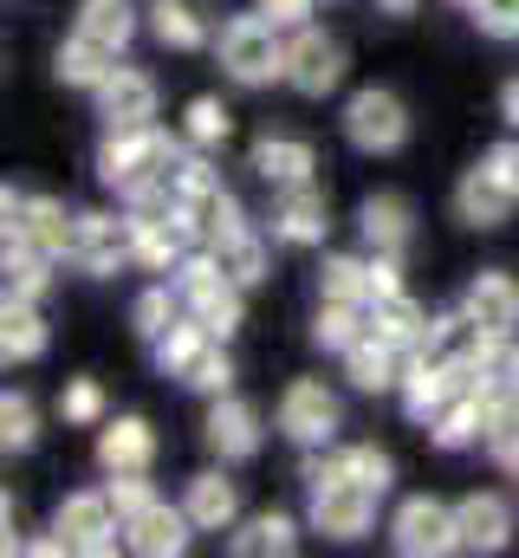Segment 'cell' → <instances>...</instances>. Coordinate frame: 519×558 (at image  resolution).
Returning a JSON list of instances; mask_svg holds the SVG:
<instances>
[{
  "instance_id": "cell-3",
  "label": "cell",
  "mask_w": 519,
  "mask_h": 558,
  "mask_svg": "<svg viewBox=\"0 0 519 558\" xmlns=\"http://www.w3.org/2000/svg\"><path fill=\"white\" fill-rule=\"evenodd\" d=\"M182 162V143L169 137V131H156V124H136V131H105L98 143V182L105 189H143V182H156V175H169Z\"/></svg>"
},
{
  "instance_id": "cell-6",
  "label": "cell",
  "mask_w": 519,
  "mask_h": 558,
  "mask_svg": "<svg viewBox=\"0 0 519 558\" xmlns=\"http://www.w3.org/2000/svg\"><path fill=\"white\" fill-rule=\"evenodd\" d=\"M72 267L92 279H111L118 267H136V215H111V208H92L79 215V247H72Z\"/></svg>"
},
{
  "instance_id": "cell-27",
  "label": "cell",
  "mask_w": 519,
  "mask_h": 558,
  "mask_svg": "<svg viewBox=\"0 0 519 558\" xmlns=\"http://www.w3.org/2000/svg\"><path fill=\"white\" fill-rule=\"evenodd\" d=\"M312 169H318L312 143H299V137H260L254 143V175H260V182H273V189L312 182Z\"/></svg>"
},
{
  "instance_id": "cell-32",
  "label": "cell",
  "mask_w": 519,
  "mask_h": 558,
  "mask_svg": "<svg viewBox=\"0 0 519 558\" xmlns=\"http://www.w3.org/2000/svg\"><path fill=\"white\" fill-rule=\"evenodd\" d=\"M79 33H92V39H105V46L124 52L130 33H136V7L130 0H85L79 7Z\"/></svg>"
},
{
  "instance_id": "cell-4",
  "label": "cell",
  "mask_w": 519,
  "mask_h": 558,
  "mask_svg": "<svg viewBox=\"0 0 519 558\" xmlns=\"http://www.w3.org/2000/svg\"><path fill=\"white\" fill-rule=\"evenodd\" d=\"M215 52H221V72L234 85H254L260 92V85L286 78V39H279V20H266V13H234L221 26Z\"/></svg>"
},
{
  "instance_id": "cell-26",
  "label": "cell",
  "mask_w": 519,
  "mask_h": 558,
  "mask_svg": "<svg viewBox=\"0 0 519 558\" xmlns=\"http://www.w3.org/2000/svg\"><path fill=\"white\" fill-rule=\"evenodd\" d=\"M46 318H39V305L33 299H7L0 305V357L7 364H33V357H46Z\"/></svg>"
},
{
  "instance_id": "cell-10",
  "label": "cell",
  "mask_w": 519,
  "mask_h": 558,
  "mask_svg": "<svg viewBox=\"0 0 519 558\" xmlns=\"http://www.w3.org/2000/svg\"><path fill=\"white\" fill-rule=\"evenodd\" d=\"M389 546H396L402 558L455 553V507H442V500H429V494L402 500L396 520H389Z\"/></svg>"
},
{
  "instance_id": "cell-30",
  "label": "cell",
  "mask_w": 519,
  "mask_h": 558,
  "mask_svg": "<svg viewBox=\"0 0 519 558\" xmlns=\"http://www.w3.org/2000/svg\"><path fill=\"white\" fill-rule=\"evenodd\" d=\"M312 338L325 344V351H351V344H364L371 338V305L364 299H325L318 305V325H312Z\"/></svg>"
},
{
  "instance_id": "cell-34",
  "label": "cell",
  "mask_w": 519,
  "mask_h": 558,
  "mask_svg": "<svg viewBox=\"0 0 519 558\" xmlns=\"http://www.w3.org/2000/svg\"><path fill=\"white\" fill-rule=\"evenodd\" d=\"M182 312H189V305H182V292H176V286H149V292L130 305V325H136V338H149V344H156Z\"/></svg>"
},
{
  "instance_id": "cell-33",
  "label": "cell",
  "mask_w": 519,
  "mask_h": 558,
  "mask_svg": "<svg viewBox=\"0 0 519 558\" xmlns=\"http://www.w3.org/2000/svg\"><path fill=\"white\" fill-rule=\"evenodd\" d=\"M52 267L59 260H46L39 247H7V299H46V286H52Z\"/></svg>"
},
{
  "instance_id": "cell-40",
  "label": "cell",
  "mask_w": 519,
  "mask_h": 558,
  "mask_svg": "<svg viewBox=\"0 0 519 558\" xmlns=\"http://www.w3.org/2000/svg\"><path fill=\"white\" fill-rule=\"evenodd\" d=\"M338 468H345L351 481H364V487L389 494V454H384V448H371V441H358V448H338Z\"/></svg>"
},
{
  "instance_id": "cell-21",
  "label": "cell",
  "mask_w": 519,
  "mask_h": 558,
  "mask_svg": "<svg viewBox=\"0 0 519 558\" xmlns=\"http://www.w3.org/2000/svg\"><path fill=\"white\" fill-rule=\"evenodd\" d=\"M208 448L221 454V461H248L260 454V416L254 403H241V397H215V410H208Z\"/></svg>"
},
{
  "instance_id": "cell-31",
  "label": "cell",
  "mask_w": 519,
  "mask_h": 558,
  "mask_svg": "<svg viewBox=\"0 0 519 558\" xmlns=\"http://www.w3.org/2000/svg\"><path fill=\"white\" fill-rule=\"evenodd\" d=\"M241 558H266V553H292L299 546V526L286 520V513H254V520H241V533L228 539Z\"/></svg>"
},
{
  "instance_id": "cell-13",
  "label": "cell",
  "mask_w": 519,
  "mask_h": 558,
  "mask_svg": "<svg viewBox=\"0 0 519 558\" xmlns=\"http://www.w3.org/2000/svg\"><path fill=\"white\" fill-rule=\"evenodd\" d=\"M468 371H474V364H468ZM468 371L435 364L429 351H409V371H402V410H409V422H435L442 416V403L468 384Z\"/></svg>"
},
{
  "instance_id": "cell-20",
  "label": "cell",
  "mask_w": 519,
  "mask_h": 558,
  "mask_svg": "<svg viewBox=\"0 0 519 558\" xmlns=\"http://www.w3.org/2000/svg\"><path fill=\"white\" fill-rule=\"evenodd\" d=\"M149 461H156V428L143 416H118L98 428V468L105 474H130V468L149 474Z\"/></svg>"
},
{
  "instance_id": "cell-7",
  "label": "cell",
  "mask_w": 519,
  "mask_h": 558,
  "mask_svg": "<svg viewBox=\"0 0 519 558\" xmlns=\"http://www.w3.org/2000/svg\"><path fill=\"white\" fill-rule=\"evenodd\" d=\"M345 137L358 143L364 156L402 149V143H409V111H402V98L384 92V85H364V92L345 105Z\"/></svg>"
},
{
  "instance_id": "cell-39",
  "label": "cell",
  "mask_w": 519,
  "mask_h": 558,
  "mask_svg": "<svg viewBox=\"0 0 519 558\" xmlns=\"http://www.w3.org/2000/svg\"><path fill=\"white\" fill-rule=\"evenodd\" d=\"M33 435H39V410H33V397L7 390V397H0V441H7V448H33Z\"/></svg>"
},
{
  "instance_id": "cell-2",
  "label": "cell",
  "mask_w": 519,
  "mask_h": 558,
  "mask_svg": "<svg viewBox=\"0 0 519 558\" xmlns=\"http://www.w3.org/2000/svg\"><path fill=\"white\" fill-rule=\"evenodd\" d=\"M221 344H228V338H215L195 312H182V318L156 338V364H162V377H176V384H189V390H202V397H221V390L234 384V364H228Z\"/></svg>"
},
{
  "instance_id": "cell-1",
  "label": "cell",
  "mask_w": 519,
  "mask_h": 558,
  "mask_svg": "<svg viewBox=\"0 0 519 558\" xmlns=\"http://www.w3.org/2000/svg\"><path fill=\"white\" fill-rule=\"evenodd\" d=\"M305 487H312V533H331V539H364L371 526H377V487H364V481H351L345 468H338V454H305Z\"/></svg>"
},
{
  "instance_id": "cell-37",
  "label": "cell",
  "mask_w": 519,
  "mask_h": 558,
  "mask_svg": "<svg viewBox=\"0 0 519 558\" xmlns=\"http://www.w3.org/2000/svg\"><path fill=\"white\" fill-rule=\"evenodd\" d=\"M182 131H189V143H195V149H215V143H228V131H234V111H228L221 98H195Z\"/></svg>"
},
{
  "instance_id": "cell-49",
  "label": "cell",
  "mask_w": 519,
  "mask_h": 558,
  "mask_svg": "<svg viewBox=\"0 0 519 558\" xmlns=\"http://www.w3.org/2000/svg\"><path fill=\"white\" fill-rule=\"evenodd\" d=\"M514 500H519V494H514Z\"/></svg>"
},
{
  "instance_id": "cell-42",
  "label": "cell",
  "mask_w": 519,
  "mask_h": 558,
  "mask_svg": "<svg viewBox=\"0 0 519 558\" xmlns=\"http://www.w3.org/2000/svg\"><path fill=\"white\" fill-rule=\"evenodd\" d=\"M487 454H494L500 468H514V474H519V403L494 410V422H487Z\"/></svg>"
},
{
  "instance_id": "cell-45",
  "label": "cell",
  "mask_w": 519,
  "mask_h": 558,
  "mask_svg": "<svg viewBox=\"0 0 519 558\" xmlns=\"http://www.w3.org/2000/svg\"><path fill=\"white\" fill-rule=\"evenodd\" d=\"M312 7L318 0H260V13L279 20V26H312Z\"/></svg>"
},
{
  "instance_id": "cell-35",
  "label": "cell",
  "mask_w": 519,
  "mask_h": 558,
  "mask_svg": "<svg viewBox=\"0 0 519 558\" xmlns=\"http://www.w3.org/2000/svg\"><path fill=\"white\" fill-rule=\"evenodd\" d=\"M215 260L241 279V286H260V279H266V241H260L254 228H241V234L215 241Z\"/></svg>"
},
{
  "instance_id": "cell-5",
  "label": "cell",
  "mask_w": 519,
  "mask_h": 558,
  "mask_svg": "<svg viewBox=\"0 0 519 558\" xmlns=\"http://www.w3.org/2000/svg\"><path fill=\"white\" fill-rule=\"evenodd\" d=\"M0 215H7V247H39L46 260H72V247H79V215H65V202L7 189V195H0Z\"/></svg>"
},
{
  "instance_id": "cell-41",
  "label": "cell",
  "mask_w": 519,
  "mask_h": 558,
  "mask_svg": "<svg viewBox=\"0 0 519 558\" xmlns=\"http://www.w3.org/2000/svg\"><path fill=\"white\" fill-rule=\"evenodd\" d=\"M105 494H111V507H118V520H136L149 500H156V487L143 481V468H130V474H111L105 481Z\"/></svg>"
},
{
  "instance_id": "cell-16",
  "label": "cell",
  "mask_w": 519,
  "mask_h": 558,
  "mask_svg": "<svg viewBox=\"0 0 519 558\" xmlns=\"http://www.w3.org/2000/svg\"><path fill=\"white\" fill-rule=\"evenodd\" d=\"M189 533H195V520L182 507H162V500H149L136 520H124V546L143 558H176L189 546Z\"/></svg>"
},
{
  "instance_id": "cell-8",
  "label": "cell",
  "mask_w": 519,
  "mask_h": 558,
  "mask_svg": "<svg viewBox=\"0 0 519 558\" xmlns=\"http://www.w3.org/2000/svg\"><path fill=\"white\" fill-rule=\"evenodd\" d=\"M52 533L65 539V553L105 558V553H118V533H124V520H118L111 494H105V487H92V494H65V507H59Z\"/></svg>"
},
{
  "instance_id": "cell-11",
  "label": "cell",
  "mask_w": 519,
  "mask_h": 558,
  "mask_svg": "<svg viewBox=\"0 0 519 558\" xmlns=\"http://www.w3.org/2000/svg\"><path fill=\"white\" fill-rule=\"evenodd\" d=\"M279 435H292L299 448L331 441V435H338V397H331L318 377L286 384V397H279Z\"/></svg>"
},
{
  "instance_id": "cell-19",
  "label": "cell",
  "mask_w": 519,
  "mask_h": 558,
  "mask_svg": "<svg viewBox=\"0 0 519 558\" xmlns=\"http://www.w3.org/2000/svg\"><path fill=\"white\" fill-rule=\"evenodd\" d=\"M149 33H156L169 52H202V46L215 39L208 0H149Z\"/></svg>"
},
{
  "instance_id": "cell-23",
  "label": "cell",
  "mask_w": 519,
  "mask_h": 558,
  "mask_svg": "<svg viewBox=\"0 0 519 558\" xmlns=\"http://www.w3.org/2000/svg\"><path fill=\"white\" fill-rule=\"evenodd\" d=\"M481 325H487V338H514L519 331V279L514 274H481L474 286H468V299H461Z\"/></svg>"
},
{
  "instance_id": "cell-18",
  "label": "cell",
  "mask_w": 519,
  "mask_h": 558,
  "mask_svg": "<svg viewBox=\"0 0 519 558\" xmlns=\"http://www.w3.org/2000/svg\"><path fill=\"white\" fill-rule=\"evenodd\" d=\"M325 195H318V182H292V189H279V208H273V234L286 241V247H318L325 241Z\"/></svg>"
},
{
  "instance_id": "cell-44",
  "label": "cell",
  "mask_w": 519,
  "mask_h": 558,
  "mask_svg": "<svg viewBox=\"0 0 519 558\" xmlns=\"http://www.w3.org/2000/svg\"><path fill=\"white\" fill-rule=\"evenodd\" d=\"M481 169H487L494 182H507V189L519 195V143H494V149L481 156Z\"/></svg>"
},
{
  "instance_id": "cell-36",
  "label": "cell",
  "mask_w": 519,
  "mask_h": 558,
  "mask_svg": "<svg viewBox=\"0 0 519 558\" xmlns=\"http://www.w3.org/2000/svg\"><path fill=\"white\" fill-rule=\"evenodd\" d=\"M318 292H325V299H364V305H371V260L325 254V267H318Z\"/></svg>"
},
{
  "instance_id": "cell-9",
  "label": "cell",
  "mask_w": 519,
  "mask_h": 558,
  "mask_svg": "<svg viewBox=\"0 0 519 558\" xmlns=\"http://www.w3.org/2000/svg\"><path fill=\"white\" fill-rule=\"evenodd\" d=\"M338 78H345V46L331 33H318V26H292V39H286V85L299 98H325V92H338Z\"/></svg>"
},
{
  "instance_id": "cell-25",
  "label": "cell",
  "mask_w": 519,
  "mask_h": 558,
  "mask_svg": "<svg viewBox=\"0 0 519 558\" xmlns=\"http://www.w3.org/2000/svg\"><path fill=\"white\" fill-rule=\"evenodd\" d=\"M514 189L507 182H494L487 169H468L461 175V189H455V215L468 221V228H507V215H514Z\"/></svg>"
},
{
  "instance_id": "cell-22",
  "label": "cell",
  "mask_w": 519,
  "mask_h": 558,
  "mask_svg": "<svg viewBox=\"0 0 519 558\" xmlns=\"http://www.w3.org/2000/svg\"><path fill=\"white\" fill-rule=\"evenodd\" d=\"M402 371H409V351L384 344L377 331H371L364 344H351V351H345V377H351L358 390H371V397H384V390H402Z\"/></svg>"
},
{
  "instance_id": "cell-24",
  "label": "cell",
  "mask_w": 519,
  "mask_h": 558,
  "mask_svg": "<svg viewBox=\"0 0 519 558\" xmlns=\"http://www.w3.org/2000/svg\"><path fill=\"white\" fill-rule=\"evenodd\" d=\"M182 513L195 520V533H228L241 520V494L228 474H195L189 494H182Z\"/></svg>"
},
{
  "instance_id": "cell-15",
  "label": "cell",
  "mask_w": 519,
  "mask_h": 558,
  "mask_svg": "<svg viewBox=\"0 0 519 558\" xmlns=\"http://www.w3.org/2000/svg\"><path fill=\"white\" fill-rule=\"evenodd\" d=\"M494 344H500V338H487V325H481L468 305H461V312H448V318H435V325H429V338H422V351H429L435 364H455V371L481 364Z\"/></svg>"
},
{
  "instance_id": "cell-14",
  "label": "cell",
  "mask_w": 519,
  "mask_h": 558,
  "mask_svg": "<svg viewBox=\"0 0 519 558\" xmlns=\"http://www.w3.org/2000/svg\"><path fill=\"white\" fill-rule=\"evenodd\" d=\"M98 118L111 124V131H136V124H156V78L149 72H130V65H118L98 92Z\"/></svg>"
},
{
  "instance_id": "cell-17",
  "label": "cell",
  "mask_w": 519,
  "mask_h": 558,
  "mask_svg": "<svg viewBox=\"0 0 519 558\" xmlns=\"http://www.w3.org/2000/svg\"><path fill=\"white\" fill-rule=\"evenodd\" d=\"M358 228H364V247L371 254H409V241H415V208L402 202V195H364V208H358Z\"/></svg>"
},
{
  "instance_id": "cell-12",
  "label": "cell",
  "mask_w": 519,
  "mask_h": 558,
  "mask_svg": "<svg viewBox=\"0 0 519 558\" xmlns=\"http://www.w3.org/2000/svg\"><path fill=\"white\" fill-rule=\"evenodd\" d=\"M514 539V507L500 494H468L455 507V553H507Z\"/></svg>"
},
{
  "instance_id": "cell-43",
  "label": "cell",
  "mask_w": 519,
  "mask_h": 558,
  "mask_svg": "<svg viewBox=\"0 0 519 558\" xmlns=\"http://www.w3.org/2000/svg\"><path fill=\"white\" fill-rule=\"evenodd\" d=\"M468 13L487 39H519V0H474Z\"/></svg>"
},
{
  "instance_id": "cell-47",
  "label": "cell",
  "mask_w": 519,
  "mask_h": 558,
  "mask_svg": "<svg viewBox=\"0 0 519 558\" xmlns=\"http://www.w3.org/2000/svg\"><path fill=\"white\" fill-rule=\"evenodd\" d=\"M377 7H384L389 20H402V13H415V7H422V0H377Z\"/></svg>"
},
{
  "instance_id": "cell-29",
  "label": "cell",
  "mask_w": 519,
  "mask_h": 558,
  "mask_svg": "<svg viewBox=\"0 0 519 558\" xmlns=\"http://www.w3.org/2000/svg\"><path fill=\"white\" fill-rule=\"evenodd\" d=\"M429 325H435V318H429L409 292H389V299H377V305H371V331H377L384 344H396V351H422Z\"/></svg>"
},
{
  "instance_id": "cell-28",
  "label": "cell",
  "mask_w": 519,
  "mask_h": 558,
  "mask_svg": "<svg viewBox=\"0 0 519 558\" xmlns=\"http://www.w3.org/2000/svg\"><path fill=\"white\" fill-rule=\"evenodd\" d=\"M111 72H118V46L92 39V33H72V39L59 46V78H65V85H79V92H98Z\"/></svg>"
},
{
  "instance_id": "cell-46",
  "label": "cell",
  "mask_w": 519,
  "mask_h": 558,
  "mask_svg": "<svg viewBox=\"0 0 519 558\" xmlns=\"http://www.w3.org/2000/svg\"><path fill=\"white\" fill-rule=\"evenodd\" d=\"M500 118L519 131V78H507V85H500Z\"/></svg>"
},
{
  "instance_id": "cell-48",
  "label": "cell",
  "mask_w": 519,
  "mask_h": 558,
  "mask_svg": "<svg viewBox=\"0 0 519 558\" xmlns=\"http://www.w3.org/2000/svg\"><path fill=\"white\" fill-rule=\"evenodd\" d=\"M455 7H474V0H455Z\"/></svg>"
},
{
  "instance_id": "cell-38",
  "label": "cell",
  "mask_w": 519,
  "mask_h": 558,
  "mask_svg": "<svg viewBox=\"0 0 519 558\" xmlns=\"http://www.w3.org/2000/svg\"><path fill=\"white\" fill-rule=\"evenodd\" d=\"M59 416L79 422V428H105V422H111V403H105V390H98L92 377H79V384H65V397H59Z\"/></svg>"
}]
</instances>
